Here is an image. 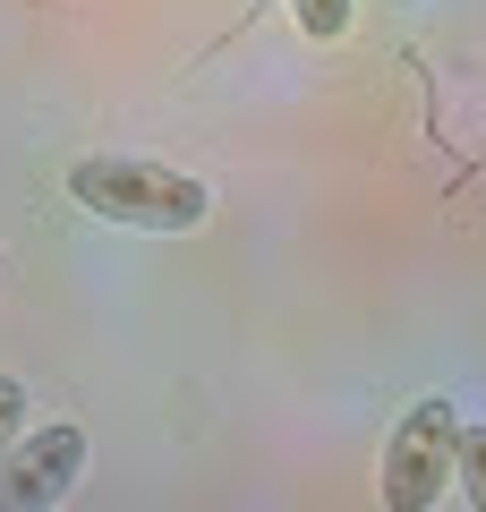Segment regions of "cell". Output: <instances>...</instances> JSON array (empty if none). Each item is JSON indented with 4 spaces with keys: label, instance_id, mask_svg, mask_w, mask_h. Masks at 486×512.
<instances>
[{
    "label": "cell",
    "instance_id": "obj_1",
    "mask_svg": "<svg viewBox=\"0 0 486 512\" xmlns=\"http://www.w3.org/2000/svg\"><path fill=\"white\" fill-rule=\"evenodd\" d=\"M69 197L94 222H128V231H197L214 214V188L197 171L145 163V154H86V163H69Z\"/></svg>",
    "mask_w": 486,
    "mask_h": 512
},
{
    "label": "cell",
    "instance_id": "obj_2",
    "mask_svg": "<svg viewBox=\"0 0 486 512\" xmlns=\"http://www.w3.org/2000/svg\"><path fill=\"white\" fill-rule=\"evenodd\" d=\"M452 461H461V410L452 402H410L384 444V512H435V495L452 487Z\"/></svg>",
    "mask_w": 486,
    "mask_h": 512
},
{
    "label": "cell",
    "instance_id": "obj_3",
    "mask_svg": "<svg viewBox=\"0 0 486 512\" xmlns=\"http://www.w3.org/2000/svg\"><path fill=\"white\" fill-rule=\"evenodd\" d=\"M77 478H86V427L77 419L26 427V436L0 453V512H60Z\"/></svg>",
    "mask_w": 486,
    "mask_h": 512
},
{
    "label": "cell",
    "instance_id": "obj_4",
    "mask_svg": "<svg viewBox=\"0 0 486 512\" xmlns=\"http://www.w3.org/2000/svg\"><path fill=\"white\" fill-rule=\"evenodd\" d=\"M290 18H299L307 43H342L350 18H359V0H290Z\"/></svg>",
    "mask_w": 486,
    "mask_h": 512
},
{
    "label": "cell",
    "instance_id": "obj_5",
    "mask_svg": "<svg viewBox=\"0 0 486 512\" xmlns=\"http://www.w3.org/2000/svg\"><path fill=\"white\" fill-rule=\"evenodd\" d=\"M452 487L469 495V512H486V427H461V461H452Z\"/></svg>",
    "mask_w": 486,
    "mask_h": 512
},
{
    "label": "cell",
    "instance_id": "obj_6",
    "mask_svg": "<svg viewBox=\"0 0 486 512\" xmlns=\"http://www.w3.org/2000/svg\"><path fill=\"white\" fill-rule=\"evenodd\" d=\"M26 436V384L18 376H0V453Z\"/></svg>",
    "mask_w": 486,
    "mask_h": 512
}]
</instances>
